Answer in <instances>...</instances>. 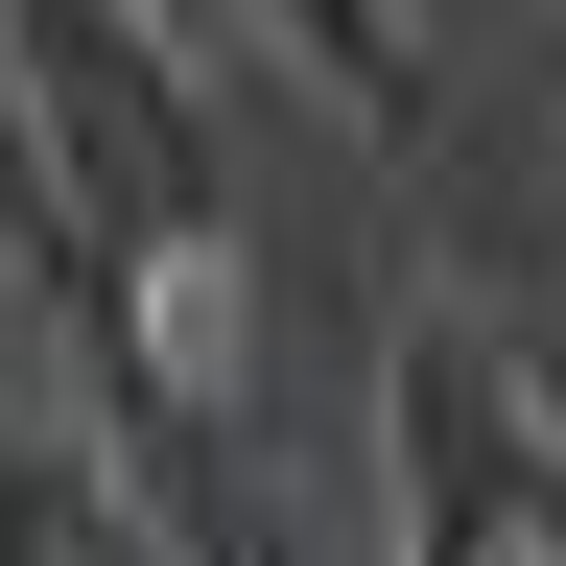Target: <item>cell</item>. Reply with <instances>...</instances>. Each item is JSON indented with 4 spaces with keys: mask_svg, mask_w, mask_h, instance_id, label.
<instances>
[{
    "mask_svg": "<svg viewBox=\"0 0 566 566\" xmlns=\"http://www.w3.org/2000/svg\"><path fill=\"white\" fill-rule=\"evenodd\" d=\"M260 24L307 48V71H331L354 118H424V24H401V0H260Z\"/></svg>",
    "mask_w": 566,
    "mask_h": 566,
    "instance_id": "7a4b0ae2",
    "label": "cell"
},
{
    "mask_svg": "<svg viewBox=\"0 0 566 566\" xmlns=\"http://www.w3.org/2000/svg\"><path fill=\"white\" fill-rule=\"evenodd\" d=\"M401 566H566V401L495 307H401Z\"/></svg>",
    "mask_w": 566,
    "mask_h": 566,
    "instance_id": "6da1fadb",
    "label": "cell"
}]
</instances>
